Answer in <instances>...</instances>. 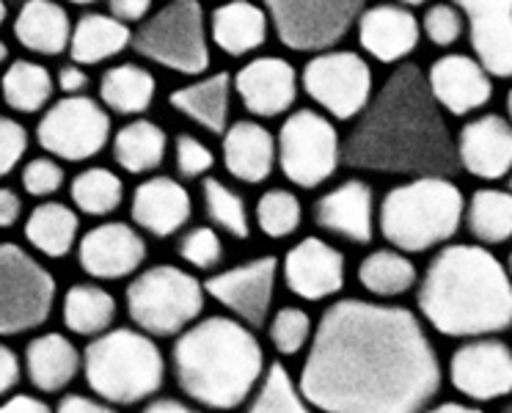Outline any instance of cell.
Here are the masks:
<instances>
[{"label":"cell","mask_w":512,"mask_h":413,"mask_svg":"<svg viewBox=\"0 0 512 413\" xmlns=\"http://www.w3.org/2000/svg\"><path fill=\"white\" fill-rule=\"evenodd\" d=\"M507 113H510V124H512V89L510 94H507Z\"/></svg>","instance_id":"cell-59"},{"label":"cell","mask_w":512,"mask_h":413,"mask_svg":"<svg viewBox=\"0 0 512 413\" xmlns=\"http://www.w3.org/2000/svg\"><path fill=\"white\" fill-rule=\"evenodd\" d=\"M279 168L292 185L320 188L342 163V138L331 119L312 108L295 111L279 130Z\"/></svg>","instance_id":"cell-10"},{"label":"cell","mask_w":512,"mask_h":413,"mask_svg":"<svg viewBox=\"0 0 512 413\" xmlns=\"http://www.w3.org/2000/svg\"><path fill=\"white\" fill-rule=\"evenodd\" d=\"M221 152L226 171L245 185L265 182L279 160V146L273 133L265 124L251 122V119H240L226 127Z\"/></svg>","instance_id":"cell-25"},{"label":"cell","mask_w":512,"mask_h":413,"mask_svg":"<svg viewBox=\"0 0 512 413\" xmlns=\"http://www.w3.org/2000/svg\"><path fill=\"white\" fill-rule=\"evenodd\" d=\"M400 6H422V3H427V0H397Z\"/></svg>","instance_id":"cell-58"},{"label":"cell","mask_w":512,"mask_h":413,"mask_svg":"<svg viewBox=\"0 0 512 413\" xmlns=\"http://www.w3.org/2000/svg\"><path fill=\"white\" fill-rule=\"evenodd\" d=\"M80 221L78 213L61 204V201H45L34 207V213L25 221V237L28 243L42 251L50 259H64L78 243Z\"/></svg>","instance_id":"cell-33"},{"label":"cell","mask_w":512,"mask_h":413,"mask_svg":"<svg viewBox=\"0 0 512 413\" xmlns=\"http://www.w3.org/2000/svg\"><path fill=\"white\" fill-rule=\"evenodd\" d=\"M358 284L378 301H389L419 284V270L397 248H378L358 262Z\"/></svg>","instance_id":"cell-32"},{"label":"cell","mask_w":512,"mask_h":413,"mask_svg":"<svg viewBox=\"0 0 512 413\" xmlns=\"http://www.w3.org/2000/svg\"><path fill=\"white\" fill-rule=\"evenodd\" d=\"M89 75H86V69L80 67V64H64V67L58 69V75H56V86L67 97H78V94H83V91L89 89Z\"/></svg>","instance_id":"cell-49"},{"label":"cell","mask_w":512,"mask_h":413,"mask_svg":"<svg viewBox=\"0 0 512 413\" xmlns=\"http://www.w3.org/2000/svg\"><path fill=\"white\" fill-rule=\"evenodd\" d=\"M468 23V39L490 78H512V0H452Z\"/></svg>","instance_id":"cell-18"},{"label":"cell","mask_w":512,"mask_h":413,"mask_svg":"<svg viewBox=\"0 0 512 413\" xmlns=\"http://www.w3.org/2000/svg\"><path fill=\"white\" fill-rule=\"evenodd\" d=\"M207 290L193 273L177 265H155L127 287V314L149 336H179L204 312Z\"/></svg>","instance_id":"cell-7"},{"label":"cell","mask_w":512,"mask_h":413,"mask_svg":"<svg viewBox=\"0 0 512 413\" xmlns=\"http://www.w3.org/2000/svg\"><path fill=\"white\" fill-rule=\"evenodd\" d=\"M20 182H23L25 193H31L36 199L53 196L64 185V168L58 166V160L53 157H34L25 163Z\"/></svg>","instance_id":"cell-46"},{"label":"cell","mask_w":512,"mask_h":413,"mask_svg":"<svg viewBox=\"0 0 512 413\" xmlns=\"http://www.w3.org/2000/svg\"><path fill=\"white\" fill-rule=\"evenodd\" d=\"M245 111L259 119L287 113L298 97V72L287 58L259 56L248 61L232 78Z\"/></svg>","instance_id":"cell-20"},{"label":"cell","mask_w":512,"mask_h":413,"mask_svg":"<svg viewBox=\"0 0 512 413\" xmlns=\"http://www.w3.org/2000/svg\"><path fill=\"white\" fill-rule=\"evenodd\" d=\"M265 350L237 317H199L171 347V372L185 397L207 411H237L265 375Z\"/></svg>","instance_id":"cell-4"},{"label":"cell","mask_w":512,"mask_h":413,"mask_svg":"<svg viewBox=\"0 0 512 413\" xmlns=\"http://www.w3.org/2000/svg\"><path fill=\"white\" fill-rule=\"evenodd\" d=\"M232 72H215L207 78H199L171 91V108L188 116L190 122L204 127L207 133L223 135L229 127V111H232Z\"/></svg>","instance_id":"cell-27"},{"label":"cell","mask_w":512,"mask_h":413,"mask_svg":"<svg viewBox=\"0 0 512 413\" xmlns=\"http://www.w3.org/2000/svg\"><path fill=\"white\" fill-rule=\"evenodd\" d=\"M168 138L163 127L149 119H133L113 135V160L127 174H149L163 166Z\"/></svg>","instance_id":"cell-34"},{"label":"cell","mask_w":512,"mask_h":413,"mask_svg":"<svg viewBox=\"0 0 512 413\" xmlns=\"http://www.w3.org/2000/svg\"><path fill=\"white\" fill-rule=\"evenodd\" d=\"M89 389L111 405H138L155 397L166 380V358L144 331L113 328L83 350Z\"/></svg>","instance_id":"cell-6"},{"label":"cell","mask_w":512,"mask_h":413,"mask_svg":"<svg viewBox=\"0 0 512 413\" xmlns=\"http://www.w3.org/2000/svg\"><path fill=\"white\" fill-rule=\"evenodd\" d=\"M80 268L91 279L119 281L133 276L146 262V240L138 229L122 221L100 224L80 237Z\"/></svg>","instance_id":"cell-17"},{"label":"cell","mask_w":512,"mask_h":413,"mask_svg":"<svg viewBox=\"0 0 512 413\" xmlns=\"http://www.w3.org/2000/svg\"><path fill=\"white\" fill-rule=\"evenodd\" d=\"M14 36L31 53L61 56L64 50H69V39H72L67 9L58 6L56 0H25L14 20Z\"/></svg>","instance_id":"cell-29"},{"label":"cell","mask_w":512,"mask_h":413,"mask_svg":"<svg viewBox=\"0 0 512 413\" xmlns=\"http://www.w3.org/2000/svg\"><path fill=\"white\" fill-rule=\"evenodd\" d=\"M281 273L292 295H298L301 301L320 303L342 292L347 259L339 248L325 243L323 237H303L301 243L287 251Z\"/></svg>","instance_id":"cell-16"},{"label":"cell","mask_w":512,"mask_h":413,"mask_svg":"<svg viewBox=\"0 0 512 413\" xmlns=\"http://www.w3.org/2000/svg\"><path fill=\"white\" fill-rule=\"evenodd\" d=\"M501 413H512V400L507 402V405H504V408H501Z\"/></svg>","instance_id":"cell-61"},{"label":"cell","mask_w":512,"mask_h":413,"mask_svg":"<svg viewBox=\"0 0 512 413\" xmlns=\"http://www.w3.org/2000/svg\"><path fill=\"white\" fill-rule=\"evenodd\" d=\"M466 229L479 246H504L512 240V190L482 188L466 204Z\"/></svg>","instance_id":"cell-35"},{"label":"cell","mask_w":512,"mask_h":413,"mask_svg":"<svg viewBox=\"0 0 512 413\" xmlns=\"http://www.w3.org/2000/svg\"><path fill=\"white\" fill-rule=\"evenodd\" d=\"M270 17L262 6L251 0H229L221 3L210 17V36L218 50L226 56L240 58L254 53L268 42Z\"/></svg>","instance_id":"cell-26"},{"label":"cell","mask_w":512,"mask_h":413,"mask_svg":"<svg viewBox=\"0 0 512 413\" xmlns=\"http://www.w3.org/2000/svg\"><path fill=\"white\" fill-rule=\"evenodd\" d=\"M460 168L477 179H501L512 171V124L504 116L488 113L463 124L457 135Z\"/></svg>","instance_id":"cell-22"},{"label":"cell","mask_w":512,"mask_h":413,"mask_svg":"<svg viewBox=\"0 0 512 413\" xmlns=\"http://www.w3.org/2000/svg\"><path fill=\"white\" fill-rule=\"evenodd\" d=\"M28 152V130L9 116H0V177L12 174Z\"/></svg>","instance_id":"cell-47"},{"label":"cell","mask_w":512,"mask_h":413,"mask_svg":"<svg viewBox=\"0 0 512 413\" xmlns=\"http://www.w3.org/2000/svg\"><path fill=\"white\" fill-rule=\"evenodd\" d=\"M179 259L196 270H215L223 262V240L212 226H193L177 243Z\"/></svg>","instance_id":"cell-43"},{"label":"cell","mask_w":512,"mask_h":413,"mask_svg":"<svg viewBox=\"0 0 512 413\" xmlns=\"http://www.w3.org/2000/svg\"><path fill=\"white\" fill-rule=\"evenodd\" d=\"M6 14H9V9H6V0H0V25L6 23Z\"/></svg>","instance_id":"cell-57"},{"label":"cell","mask_w":512,"mask_h":413,"mask_svg":"<svg viewBox=\"0 0 512 413\" xmlns=\"http://www.w3.org/2000/svg\"><path fill=\"white\" fill-rule=\"evenodd\" d=\"M105 3H108V14L122 20L124 25L144 23L152 12V0H105Z\"/></svg>","instance_id":"cell-48"},{"label":"cell","mask_w":512,"mask_h":413,"mask_svg":"<svg viewBox=\"0 0 512 413\" xmlns=\"http://www.w3.org/2000/svg\"><path fill=\"white\" fill-rule=\"evenodd\" d=\"M157 94V80L141 64H116L105 69L100 80V102L119 116H141L152 108Z\"/></svg>","instance_id":"cell-31"},{"label":"cell","mask_w":512,"mask_h":413,"mask_svg":"<svg viewBox=\"0 0 512 413\" xmlns=\"http://www.w3.org/2000/svg\"><path fill=\"white\" fill-rule=\"evenodd\" d=\"M303 91L339 122L358 119L372 100V69L353 50H325L301 75Z\"/></svg>","instance_id":"cell-13"},{"label":"cell","mask_w":512,"mask_h":413,"mask_svg":"<svg viewBox=\"0 0 512 413\" xmlns=\"http://www.w3.org/2000/svg\"><path fill=\"white\" fill-rule=\"evenodd\" d=\"M133 45V31L111 14L89 12L72 25L69 56L80 67H94L108 58H116Z\"/></svg>","instance_id":"cell-30"},{"label":"cell","mask_w":512,"mask_h":413,"mask_svg":"<svg viewBox=\"0 0 512 413\" xmlns=\"http://www.w3.org/2000/svg\"><path fill=\"white\" fill-rule=\"evenodd\" d=\"M449 380L474 402L504 400L512 394V347L496 336L466 339L449 358Z\"/></svg>","instance_id":"cell-15"},{"label":"cell","mask_w":512,"mask_h":413,"mask_svg":"<svg viewBox=\"0 0 512 413\" xmlns=\"http://www.w3.org/2000/svg\"><path fill=\"white\" fill-rule=\"evenodd\" d=\"M342 163L405 177L452 179L463 171L455 135L416 64L394 69L378 94H372L342 144Z\"/></svg>","instance_id":"cell-2"},{"label":"cell","mask_w":512,"mask_h":413,"mask_svg":"<svg viewBox=\"0 0 512 413\" xmlns=\"http://www.w3.org/2000/svg\"><path fill=\"white\" fill-rule=\"evenodd\" d=\"M441 383L438 353L411 309L342 298L314 328L298 386L323 413H424Z\"/></svg>","instance_id":"cell-1"},{"label":"cell","mask_w":512,"mask_h":413,"mask_svg":"<svg viewBox=\"0 0 512 413\" xmlns=\"http://www.w3.org/2000/svg\"><path fill=\"white\" fill-rule=\"evenodd\" d=\"M56 279L25 248L0 243V334L17 336L47 323Z\"/></svg>","instance_id":"cell-9"},{"label":"cell","mask_w":512,"mask_h":413,"mask_svg":"<svg viewBox=\"0 0 512 413\" xmlns=\"http://www.w3.org/2000/svg\"><path fill=\"white\" fill-rule=\"evenodd\" d=\"M312 215L323 232L342 237L353 246H369L375 240V193L364 179H347L323 193L314 201Z\"/></svg>","instance_id":"cell-19"},{"label":"cell","mask_w":512,"mask_h":413,"mask_svg":"<svg viewBox=\"0 0 512 413\" xmlns=\"http://www.w3.org/2000/svg\"><path fill=\"white\" fill-rule=\"evenodd\" d=\"M36 141L58 160L83 163L100 155L111 141V113L86 94L64 97L39 119Z\"/></svg>","instance_id":"cell-12"},{"label":"cell","mask_w":512,"mask_h":413,"mask_svg":"<svg viewBox=\"0 0 512 413\" xmlns=\"http://www.w3.org/2000/svg\"><path fill=\"white\" fill-rule=\"evenodd\" d=\"M56 413H116L111 405H102L100 400H91L83 394H67L64 400L58 402Z\"/></svg>","instance_id":"cell-51"},{"label":"cell","mask_w":512,"mask_h":413,"mask_svg":"<svg viewBox=\"0 0 512 413\" xmlns=\"http://www.w3.org/2000/svg\"><path fill=\"white\" fill-rule=\"evenodd\" d=\"M20 383V358L12 347L0 345V397Z\"/></svg>","instance_id":"cell-50"},{"label":"cell","mask_w":512,"mask_h":413,"mask_svg":"<svg viewBox=\"0 0 512 413\" xmlns=\"http://www.w3.org/2000/svg\"><path fill=\"white\" fill-rule=\"evenodd\" d=\"M130 215L133 224L144 229L146 235L166 240L188 226L193 199L188 188L174 177H152L133 190Z\"/></svg>","instance_id":"cell-24"},{"label":"cell","mask_w":512,"mask_h":413,"mask_svg":"<svg viewBox=\"0 0 512 413\" xmlns=\"http://www.w3.org/2000/svg\"><path fill=\"white\" fill-rule=\"evenodd\" d=\"M130 47L171 72L204 75L210 67V31L201 0H168L138 25Z\"/></svg>","instance_id":"cell-8"},{"label":"cell","mask_w":512,"mask_h":413,"mask_svg":"<svg viewBox=\"0 0 512 413\" xmlns=\"http://www.w3.org/2000/svg\"><path fill=\"white\" fill-rule=\"evenodd\" d=\"M268 336L270 345L276 347V353L298 356L301 350L312 345V317H309V312H303L301 306H281L279 312L270 314Z\"/></svg>","instance_id":"cell-42"},{"label":"cell","mask_w":512,"mask_h":413,"mask_svg":"<svg viewBox=\"0 0 512 413\" xmlns=\"http://www.w3.org/2000/svg\"><path fill=\"white\" fill-rule=\"evenodd\" d=\"M201 204L204 213L212 221L215 229H221L234 240H248L251 237V218L248 207L240 193H234L226 182L215 177L201 179Z\"/></svg>","instance_id":"cell-40"},{"label":"cell","mask_w":512,"mask_h":413,"mask_svg":"<svg viewBox=\"0 0 512 413\" xmlns=\"http://www.w3.org/2000/svg\"><path fill=\"white\" fill-rule=\"evenodd\" d=\"M466 199L452 179L413 177L391 188L378 207V229L402 254L446 246L463 224Z\"/></svg>","instance_id":"cell-5"},{"label":"cell","mask_w":512,"mask_h":413,"mask_svg":"<svg viewBox=\"0 0 512 413\" xmlns=\"http://www.w3.org/2000/svg\"><path fill=\"white\" fill-rule=\"evenodd\" d=\"M53 91L56 80L50 69L28 58H17L0 78V97L17 113H39L53 100Z\"/></svg>","instance_id":"cell-36"},{"label":"cell","mask_w":512,"mask_h":413,"mask_svg":"<svg viewBox=\"0 0 512 413\" xmlns=\"http://www.w3.org/2000/svg\"><path fill=\"white\" fill-rule=\"evenodd\" d=\"M69 3H75V6H89V3H97V0H69Z\"/></svg>","instance_id":"cell-60"},{"label":"cell","mask_w":512,"mask_h":413,"mask_svg":"<svg viewBox=\"0 0 512 413\" xmlns=\"http://www.w3.org/2000/svg\"><path fill=\"white\" fill-rule=\"evenodd\" d=\"M427 86L433 91L438 108L452 116L485 108L493 97V80L477 58L452 53L441 56L427 72Z\"/></svg>","instance_id":"cell-21"},{"label":"cell","mask_w":512,"mask_h":413,"mask_svg":"<svg viewBox=\"0 0 512 413\" xmlns=\"http://www.w3.org/2000/svg\"><path fill=\"white\" fill-rule=\"evenodd\" d=\"M281 45L298 53H325L358 23L364 0H262Z\"/></svg>","instance_id":"cell-11"},{"label":"cell","mask_w":512,"mask_h":413,"mask_svg":"<svg viewBox=\"0 0 512 413\" xmlns=\"http://www.w3.org/2000/svg\"><path fill=\"white\" fill-rule=\"evenodd\" d=\"M174 166L182 179H204L215 166V152L196 135L179 133L174 141Z\"/></svg>","instance_id":"cell-44"},{"label":"cell","mask_w":512,"mask_h":413,"mask_svg":"<svg viewBox=\"0 0 512 413\" xmlns=\"http://www.w3.org/2000/svg\"><path fill=\"white\" fill-rule=\"evenodd\" d=\"M358 42L380 64H400L419 47L422 25L408 6L380 3L358 17Z\"/></svg>","instance_id":"cell-23"},{"label":"cell","mask_w":512,"mask_h":413,"mask_svg":"<svg viewBox=\"0 0 512 413\" xmlns=\"http://www.w3.org/2000/svg\"><path fill=\"white\" fill-rule=\"evenodd\" d=\"M422 31L435 47H452L463 36V31H466V17H463V12L457 6L435 3L424 14Z\"/></svg>","instance_id":"cell-45"},{"label":"cell","mask_w":512,"mask_h":413,"mask_svg":"<svg viewBox=\"0 0 512 413\" xmlns=\"http://www.w3.org/2000/svg\"><path fill=\"white\" fill-rule=\"evenodd\" d=\"M64 325L78 336H100L116 320V301L97 284H72L64 295Z\"/></svg>","instance_id":"cell-37"},{"label":"cell","mask_w":512,"mask_h":413,"mask_svg":"<svg viewBox=\"0 0 512 413\" xmlns=\"http://www.w3.org/2000/svg\"><path fill=\"white\" fill-rule=\"evenodd\" d=\"M243 413H314L303 397L301 386L292 380L290 369L273 361L259 380L254 394L245 402Z\"/></svg>","instance_id":"cell-38"},{"label":"cell","mask_w":512,"mask_h":413,"mask_svg":"<svg viewBox=\"0 0 512 413\" xmlns=\"http://www.w3.org/2000/svg\"><path fill=\"white\" fill-rule=\"evenodd\" d=\"M141 413H204L199 408H193L188 402L174 400V397H160V400L146 402V408Z\"/></svg>","instance_id":"cell-54"},{"label":"cell","mask_w":512,"mask_h":413,"mask_svg":"<svg viewBox=\"0 0 512 413\" xmlns=\"http://www.w3.org/2000/svg\"><path fill=\"white\" fill-rule=\"evenodd\" d=\"M510 190H512V177H510Z\"/></svg>","instance_id":"cell-63"},{"label":"cell","mask_w":512,"mask_h":413,"mask_svg":"<svg viewBox=\"0 0 512 413\" xmlns=\"http://www.w3.org/2000/svg\"><path fill=\"white\" fill-rule=\"evenodd\" d=\"M276 279H279V259L256 257L210 276L204 281V290L240 323L259 331L268 325Z\"/></svg>","instance_id":"cell-14"},{"label":"cell","mask_w":512,"mask_h":413,"mask_svg":"<svg viewBox=\"0 0 512 413\" xmlns=\"http://www.w3.org/2000/svg\"><path fill=\"white\" fill-rule=\"evenodd\" d=\"M0 413H53L50 405L42 400H36L31 394H17L12 400H6L0 405Z\"/></svg>","instance_id":"cell-53"},{"label":"cell","mask_w":512,"mask_h":413,"mask_svg":"<svg viewBox=\"0 0 512 413\" xmlns=\"http://www.w3.org/2000/svg\"><path fill=\"white\" fill-rule=\"evenodd\" d=\"M23 215V199L12 188H0V229H9Z\"/></svg>","instance_id":"cell-52"},{"label":"cell","mask_w":512,"mask_h":413,"mask_svg":"<svg viewBox=\"0 0 512 413\" xmlns=\"http://www.w3.org/2000/svg\"><path fill=\"white\" fill-rule=\"evenodd\" d=\"M424 413H485L482 408H474V405H463V402H441V405H433Z\"/></svg>","instance_id":"cell-55"},{"label":"cell","mask_w":512,"mask_h":413,"mask_svg":"<svg viewBox=\"0 0 512 413\" xmlns=\"http://www.w3.org/2000/svg\"><path fill=\"white\" fill-rule=\"evenodd\" d=\"M507 273H510V279H512V254H510V259H507Z\"/></svg>","instance_id":"cell-62"},{"label":"cell","mask_w":512,"mask_h":413,"mask_svg":"<svg viewBox=\"0 0 512 413\" xmlns=\"http://www.w3.org/2000/svg\"><path fill=\"white\" fill-rule=\"evenodd\" d=\"M416 306L438 334L496 336L512 328V279L485 246L446 243L416 284Z\"/></svg>","instance_id":"cell-3"},{"label":"cell","mask_w":512,"mask_h":413,"mask_svg":"<svg viewBox=\"0 0 512 413\" xmlns=\"http://www.w3.org/2000/svg\"><path fill=\"white\" fill-rule=\"evenodd\" d=\"M301 199L287 188L265 190L256 201V226L270 240H284L301 229Z\"/></svg>","instance_id":"cell-41"},{"label":"cell","mask_w":512,"mask_h":413,"mask_svg":"<svg viewBox=\"0 0 512 413\" xmlns=\"http://www.w3.org/2000/svg\"><path fill=\"white\" fill-rule=\"evenodd\" d=\"M69 193H72V201L80 213L102 218V215H111L122 207L124 182L111 168L91 166L72 179Z\"/></svg>","instance_id":"cell-39"},{"label":"cell","mask_w":512,"mask_h":413,"mask_svg":"<svg viewBox=\"0 0 512 413\" xmlns=\"http://www.w3.org/2000/svg\"><path fill=\"white\" fill-rule=\"evenodd\" d=\"M83 358L64 334H42L25 347V369L39 391L56 394L78 378Z\"/></svg>","instance_id":"cell-28"},{"label":"cell","mask_w":512,"mask_h":413,"mask_svg":"<svg viewBox=\"0 0 512 413\" xmlns=\"http://www.w3.org/2000/svg\"><path fill=\"white\" fill-rule=\"evenodd\" d=\"M6 58H9V45L0 39V64H6Z\"/></svg>","instance_id":"cell-56"}]
</instances>
